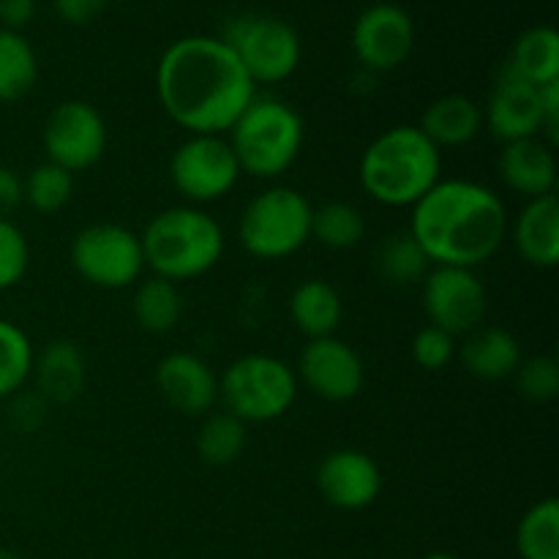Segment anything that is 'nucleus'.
Here are the masks:
<instances>
[{
  "mask_svg": "<svg viewBox=\"0 0 559 559\" xmlns=\"http://www.w3.org/2000/svg\"><path fill=\"white\" fill-rule=\"evenodd\" d=\"M49 404L38 396L36 391H16L9 399V426L16 429L20 435H31V431L41 429V424L47 420Z\"/></svg>",
  "mask_w": 559,
  "mask_h": 559,
  "instance_id": "36",
  "label": "nucleus"
},
{
  "mask_svg": "<svg viewBox=\"0 0 559 559\" xmlns=\"http://www.w3.org/2000/svg\"><path fill=\"white\" fill-rule=\"evenodd\" d=\"M513 377H516L519 396L527 402L546 404L559 396V364L555 355H533L522 360Z\"/></svg>",
  "mask_w": 559,
  "mask_h": 559,
  "instance_id": "33",
  "label": "nucleus"
},
{
  "mask_svg": "<svg viewBox=\"0 0 559 559\" xmlns=\"http://www.w3.org/2000/svg\"><path fill=\"white\" fill-rule=\"evenodd\" d=\"M508 69L516 71L530 85L559 82V33L551 25H535L524 31L513 44Z\"/></svg>",
  "mask_w": 559,
  "mask_h": 559,
  "instance_id": "25",
  "label": "nucleus"
},
{
  "mask_svg": "<svg viewBox=\"0 0 559 559\" xmlns=\"http://www.w3.org/2000/svg\"><path fill=\"white\" fill-rule=\"evenodd\" d=\"M516 551L522 559H559V502L538 500L516 524Z\"/></svg>",
  "mask_w": 559,
  "mask_h": 559,
  "instance_id": "30",
  "label": "nucleus"
},
{
  "mask_svg": "<svg viewBox=\"0 0 559 559\" xmlns=\"http://www.w3.org/2000/svg\"><path fill=\"white\" fill-rule=\"evenodd\" d=\"M360 189L385 207H413L442 178V151L418 126H391L366 145Z\"/></svg>",
  "mask_w": 559,
  "mask_h": 559,
  "instance_id": "3",
  "label": "nucleus"
},
{
  "mask_svg": "<svg viewBox=\"0 0 559 559\" xmlns=\"http://www.w3.org/2000/svg\"><path fill=\"white\" fill-rule=\"evenodd\" d=\"M33 360H36V347L31 336L20 325L0 317V402H9L16 391L25 388L33 374Z\"/></svg>",
  "mask_w": 559,
  "mask_h": 559,
  "instance_id": "32",
  "label": "nucleus"
},
{
  "mask_svg": "<svg viewBox=\"0 0 559 559\" xmlns=\"http://www.w3.org/2000/svg\"><path fill=\"white\" fill-rule=\"evenodd\" d=\"M497 169L500 178L513 194L527 200H538V197L557 194L559 180V164L555 145L544 140V136H530V140L506 142L497 158Z\"/></svg>",
  "mask_w": 559,
  "mask_h": 559,
  "instance_id": "18",
  "label": "nucleus"
},
{
  "mask_svg": "<svg viewBox=\"0 0 559 559\" xmlns=\"http://www.w3.org/2000/svg\"><path fill=\"white\" fill-rule=\"evenodd\" d=\"M287 314L295 331L304 333L306 342L336 336L344 320L342 293L325 278H306L289 293Z\"/></svg>",
  "mask_w": 559,
  "mask_h": 559,
  "instance_id": "23",
  "label": "nucleus"
},
{
  "mask_svg": "<svg viewBox=\"0 0 559 559\" xmlns=\"http://www.w3.org/2000/svg\"><path fill=\"white\" fill-rule=\"evenodd\" d=\"M243 178L224 134H189L169 158V180L189 205H211L233 194Z\"/></svg>",
  "mask_w": 559,
  "mask_h": 559,
  "instance_id": "10",
  "label": "nucleus"
},
{
  "mask_svg": "<svg viewBox=\"0 0 559 559\" xmlns=\"http://www.w3.org/2000/svg\"><path fill=\"white\" fill-rule=\"evenodd\" d=\"M420 304L429 325L442 328L459 338L484 325L489 295L473 267L431 265L420 282Z\"/></svg>",
  "mask_w": 559,
  "mask_h": 559,
  "instance_id": "12",
  "label": "nucleus"
},
{
  "mask_svg": "<svg viewBox=\"0 0 559 559\" xmlns=\"http://www.w3.org/2000/svg\"><path fill=\"white\" fill-rule=\"evenodd\" d=\"M47 162L71 175L96 167L107 153V120L82 98H69L49 109L41 131Z\"/></svg>",
  "mask_w": 559,
  "mask_h": 559,
  "instance_id": "11",
  "label": "nucleus"
},
{
  "mask_svg": "<svg viewBox=\"0 0 559 559\" xmlns=\"http://www.w3.org/2000/svg\"><path fill=\"white\" fill-rule=\"evenodd\" d=\"M298 385L331 404L353 402L366 385L364 358L353 344L338 336L309 338L293 366Z\"/></svg>",
  "mask_w": 559,
  "mask_h": 559,
  "instance_id": "13",
  "label": "nucleus"
},
{
  "mask_svg": "<svg viewBox=\"0 0 559 559\" xmlns=\"http://www.w3.org/2000/svg\"><path fill=\"white\" fill-rule=\"evenodd\" d=\"M131 314H134L136 325L153 336L175 331V325L183 317L180 287L162 276L140 278L134 284V295H131Z\"/></svg>",
  "mask_w": 559,
  "mask_h": 559,
  "instance_id": "24",
  "label": "nucleus"
},
{
  "mask_svg": "<svg viewBox=\"0 0 559 559\" xmlns=\"http://www.w3.org/2000/svg\"><path fill=\"white\" fill-rule=\"evenodd\" d=\"M257 85L218 36H183L156 63V98L189 134H227Z\"/></svg>",
  "mask_w": 559,
  "mask_h": 559,
  "instance_id": "1",
  "label": "nucleus"
},
{
  "mask_svg": "<svg viewBox=\"0 0 559 559\" xmlns=\"http://www.w3.org/2000/svg\"><path fill=\"white\" fill-rule=\"evenodd\" d=\"M513 246L527 265L551 271L559 265V200L557 194L527 200L516 222L508 224Z\"/></svg>",
  "mask_w": 559,
  "mask_h": 559,
  "instance_id": "20",
  "label": "nucleus"
},
{
  "mask_svg": "<svg viewBox=\"0 0 559 559\" xmlns=\"http://www.w3.org/2000/svg\"><path fill=\"white\" fill-rule=\"evenodd\" d=\"M33 391L52 407H66V404L76 402L85 391L87 382V360L80 344L71 338H55V342L44 344L33 360Z\"/></svg>",
  "mask_w": 559,
  "mask_h": 559,
  "instance_id": "19",
  "label": "nucleus"
},
{
  "mask_svg": "<svg viewBox=\"0 0 559 559\" xmlns=\"http://www.w3.org/2000/svg\"><path fill=\"white\" fill-rule=\"evenodd\" d=\"M145 267L167 282H194L224 257L227 235L222 224L197 205H175L158 211L140 233Z\"/></svg>",
  "mask_w": 559,
  "mask_h": 559,
  "instance_id": "4",
  "label": "nucleus"
},
{
  "mask_svg": "<svg viewBox=\"0 0 559 559\" xmlns=\"http://www.w3.org/2000/svg\"><path fill=\"white\" fill-rule=\"evenodd\" d=\"M71 197H74V175L52 162L36 164L22 178V205L44 216L63 211Z\"/></svg>",
  "mask_w": 559,
  "mask_h": 559,
  "instance_id": "31",
  "label": "nucleus"
},
{
  "mask_svg": "<svg viewBox=\"0 0 559 559\" xmlns=\"http://www.w3.org/2000/svg\"><path fill=\"white\" fill-rule=\"evenodd\" d=\"M224 44L254 85H278L298 71L304 44L287 20L273 14H238L224 25Z\"/></svg>",
  "mask_w": 559,
  "mask_h": 559,
  "instance_id": "8",
  "label": "nucleus"
},
{
  "mask_svg": "<svg viewBox=\"0 0 559 559\" xmlns=\"http://www.w3.org/2000/svg\"><path fill=\"white\" fill-rule=\"evenodd\" d=\"M0 559H25V557L16 555L14 549H5V546H0Z\"/></svg>",
  "mask_w": 559,
  "mask_h": 559,
  "instance_id": "40",
  "label": "nucleus"
},
{
  "mask_svg": "<svg viewBox=\"0 0 559 559\" xmlns=\"http://www.w3.org/2000/svg\"><path fill=\"white\" fill-rule=\"evenodd\" d=\"M246 442H249L246 424L229 415L227 409L207 413L197 431V453L207 467H229L233 462H238L246 451Z\"/></svg>",
  "mask_w": 559,
  "mask_h": 559,
  "instance_id": "29",
  "label": "nucleus"
},
{
  "mask_svg": "<svg viewBox=\"0 0 559 559\" xmlns=\"http://www.w3.org/2000/svg\"><path fill=\"white\" fill-rule=\"evenodd\" d=\"M415 126L440 151L464 147L478 140V134L484 131V107L464 93H448V96L435 98Z\"/></svg>",
  "mask_w": 559,
  "mask_h": 559,
  "instance_id": "22",
  "label": "nucleus"
},
{
  "mask_svg": "<svg viewBox=\"0 0 559 559\" xmlns=\"http://www.w3.org/2000/svg\"><path fill=\"white\" fill-rule=\"evenodd\" d=\"M224 136L238 158L240 173L257 180H276L298 162L306 126L293 104L257 93Z\"/></svg>",
  "mask_w": 559,
  "mask_h": 559,
  "instance_id": "5",
  "label": "nucleus"
},
{
  "mask_svg": "<svg viewBox=\"0 0 559 559\" xmlns=\"http://www.w3.org/2000/svg\"><path fill=\"white\" fill-rule=\"evenodd\" d=\"M22 205V175L0 164V216H11Z\"/></svg>",
  "mask_w": 559,
  "mask_h": 559,
  "instance_id": "38",
  "label": "nucleus"
},
{
  "mask_svg": "<svg viewBox=\"0 0 559 559\" xmlns=\"http://www.w3.org/2000/svg\"><path fill=\"white\" fill-rule=\"evenodd\" d=\"M374 267L382 282L393 284V287H407V284L424 282L426 273L431 271V262L418 240L404 229V233H393L391 238L382 240L374 254Z\"/></svg>",
  "mask_w": 559,
  "mask_h": 559,
  "instance_id": "28",
  "label": "nucleus"
},
{
  "mask_svg": "<svg viewBox=\"0 0 559 559\" xmlns=\"http://www.w3.org/2000/svg\"><path fill=\"white\" fill-rule=\"evenodd\" d=\"M36 14V0H0V27L20 31Z\"/></svg>",
  "mask_w": 559,
  "mask_h": 559,
  "instance_id": "39",
  "label": "nucleus"
},
{
  "mask_svg": "<svg viewBox=\"0 0 559 559\" xmlns=\"http://www.w3.org/2000/svg\"><path fill=\"white\" fill-rule=\"evenodd\" d=\"M409 229L431 265L478 267L508 238V207L486 183L440 178L413 207Z\"/></svg>",
  "mask_w": 559,
  "mask_h": 559,
  "instance_id": "2",
  "label": "nucleus"
},
{
  "mask_svg": "<svg viewBox=\"0 0 559 559\" xmlns=\"http://www.w3.org/2000/svg\"><path fill=\"white\" fill-rule=\"evenodd\" d=\"M317 489L336 511H366L382 495V469L358 448H336L317 467Z\"/></svg>",
  "mask_w": 559,
  "mask_h": 559,
  "instance_id": "15",
  "label": "nucleus"
},
{
  "mask_svg": "<svg viewBox=\"0 0 559 559\" xmlns=\"http://www.w3.org/2000/svg\"><path fill=\"white\" fill-rule=\"evenodd\" d=\"M424 559H459L456 555H448V551H431V555H426Z\"/></svg>",
  "mask_w": 559,
  "mask_h": 559,
  "instance_id": "41",
  "label": "nucleus"
},
{
  "mask_svg": "<svg viewBox=\"0 0 559 559\" xmlns=\"http://www.w3.org/2000/svg\"><path fill=\"white\" fill-rule=\"evenodd\" d=\"M107 3L109 0H52L58 16L69 25H87L107 9Z\"/></svg>",
  "mask_w": 559,
  "mask_h": 559,
  "instance_id": "37",
  "label": "nucleus"
},
{
  "mask_svg": "<svg viewBox=\"0 0 559 559\" xmlns=\"http://www.w3.org/2000/svg\"><path fill=\"white\" fill-rule=\"evenodd\" d=\"M31 267V243L20 224L0 216V293L16 287Z\"/></svg>",
  "mask_w": 559,
  "mask_h": 559,
  "instance_id": "34",
  "label": "nucleus"
},
{
  "mask_svg": "<svg viewBox=\"0 0 559 559\" xmlns=\"http://www.w3.org/2000/svg\"><path fill=\"white\" fill-rule=\"evenodd\" d=\"M456 355L467 374L486 382L508 380L524 360L519 338L500 325H478L473 333L462 336Z\"/></svg>",
  "mask_w": 559,
  "mask_h": 559,
  "instance_id": "21",
  "label": "nucleus"
},
{
  "mask_svg": "<svg viewBox=\"0 0 559 559\" xmlns=\"http://www.w3.org/2000/svg\"><path fill=\"white\" fill-rule=\"evenodd\" d=\"M409 353H413V360L424 371H442L453 364L459 353L456 336L445 333L437 325H424L413 336V344H409Z\"/></svg>",
  "mask_w": 559,
  "mask_h": 559,
  "instance_id": "35",
  "label": "nucleus"
},
{
  "mask_svg": "<svg viewBox=\"0 0 559 559\" xmlns=\"http://www.w3.org/2000/svg\"><path fill=\"white\" fill-rule=\"evenodd\" d=\"M69 260L76 276L98 289L134 287L145 273L140 233L115 222L82 227L71 238Z\"/></svg>",
  "mask_w": 559,
  "mask_h": 559,
  "instance_id": "9",
  "label": "nucleus"
},
{
  "mask_svg": "<svg viewBox=\"0 0 559 559\" xmlns=\"http://www.w3.org/2000/svg\"><path fill=\"white\" fill-rule=\"evenodd\" d=\"M38 80V55L20 31L0 27V102L25 98Z\"/></svg>",
  "mask_w": 559,
  "mask_h": 559,
  "instance_id": "26",
  "label": "nucleus"
},
{
  "mask_svg": "<svg viewBox=\"0 0 559 559\" xmlns=\"http://www.w3.org/2000/svg\"><path fill=\"white\" fill-rule=\"evenodd\" d=\"M415 49V22L396 3H374L358 14L353 25L355 60L366 71L385 74L409 60Z\"/></svg>",
  "mask_w": 559,
  "mask_h": 559,
  "instance_id": "14",
  "label": "nucleus"
},
{
  "mask_svg": "<svg viewBox=\"0 0 559 559\" xmlns=\"http://www.w3.org/2000/svg\"><path fill=\"white\" fill-rule=\"evenodd\" d=\"M366 216L358 205L344 200L322 202L311 213V240L331 251H349L364 240Z\"/></svg>",
  "mask_w": 559,
  "mask_h": 559,
  "instance_id": "27",
  "label": "nucleus"
},
{
  "mask_svg": "<svg viewBox=\"0 0 559 559\" xmlns=\"http://www.w3.org/2000/svg\"><path fill=\"white\" fill-rule=\"evenodd\" d=\"M153 382L167 407L191 418H200V415L205 418L218 402V374L197 353L175 349L164 355L158 360Z\"/></svg>",
  "mask_w": 559,
  "mask_h": 559,
  "instance_id": "17",
  "label": "nucleus"
},
{
  "mask_svg": "<svg viewBox=\"0 0 559 559\" xmlns=\"http://www.w3.org/2000/svg\"><path fill=\"white\" fill-rule=\"evenodd\" d=\"M484 129L506 145V142L544 136V109H540V87L502 66L491 85L484 107Z\"/></svg>",
  "mask_w": 559,
  "mask_h": 559,
  "instance_id": "16",
  "label": "nucleus"
},
{
  "mask_svg": "<svg viewBox=\"0 0 559 559\" xmlns=\"http://www.w3.org/2000/svg\"><path fill=\"white\" fill-rule=\"evenodd\" d=\"M295 399L298 377L293 366L276 355H240L218 374V402L246 426L284 418L293 409Z\"/></svg>",
  "mask_w": 559,
  "mask_h": 559,
  "instance_id": "6",
  "label": "nucleus"
},
{
  "mask_svg": "<svg viewBox=\"0 0 559 559\" xmlns=\"http://www.w3.org/2000/svg\"><path fill=\"white\" fill-rule=\"evenodd\" d=\"M314 205L293 186H271L246 202L238 218V240L254 260H287L311 240Z\"/></svg>",
  "mask_w": 559,
  "mask_h": 559,
  "instance_id": "7",
  "label": "nucleus"
}]
</instances>
